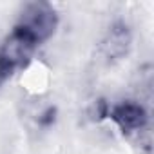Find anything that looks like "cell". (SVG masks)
Here are the masks:
<instances>
[{
  "label": "cell",
  "mask_w": 154,
  "mask_h": 154,
  "mask_svg": "<svg viewBox=\"0 0 154 154\" xmlns=\"http://www.w3.org/2000/svg\"><path fill=\"white\" fill-rule=\"evenodd\" d=\"M109 107H111V105H109L103 98L96 100V102L93 103V107H91V116H93V120L100 122V120L107 118V114H109Z\"/></svg>",
  "instance_id": "5"
},
{
  "label": "cell",
  "mask_w": 154,
  "mask_h": 154,
  "mask_svg": "<svg viewBox=\"0 0 154 154\" xmlns=\"http://www.w3.org/2000/svg\"><path fill=\"white\" fill-rule=\"evenodd\" d=\"M132 47V31L123 20H116L109 26L105 36L102 38L100 49L107 62H118L129 54Z\"/></svg>",
  "instance_id": "4"
},
{
  "label": "cell",
  "mask_w": 154,
  "mask_h": 154,
  "mask_svg": "<svg viewBox=\"0 0 154 154\" xmlns=\"http://www.w3.org/2000/svg\"><path fill=\"white\" fill-rule=\"evenodd\" d=\"M42 44L20 26H13L11 33L0 44V87L11 76L29 65L35 51Z\"/></svg>",
  "instance_id": "1"
},
{
  "label": "cell",
  "mask_w": 154,
  "mask_h": 154,
  "mask_svg": "<svg viewBox=\"0 0 154 154\" xmlns=\"http://www.w3.org/2000/svg\"><path fill=\"white\" fill-rule=\"evenodd\" d=\"M107 118L125 134V136H140L149 129V111L143 103L136 100H123L109 107Z\"/></svg>",
  "instance_id": "3"
},
{
  "label": "cell",
  "mask_w": 154,
  "mask_h": 154,
  "mask_svg": "<svg viewBox=\"0 0 154 154\" xmlns=\"http://www.w3.org/2000/svg\"><path fill=\"white\" fill-rule=\"evenodd\" d=\"M54 120H56V107H54V105L45 107V109L40 112V116H38V123H40L42 127H51V125L54 123Z\"/></svg>",
  "instance_id": "6"
},
{
  "label": "cell",
  "mask_w": 154,
  "mask_h": 154,
  "mask_svg": "<svg viewBox=\"0 0 154 154\" xmlns=\"http://www.w3.org/2000/svg\"><path fill=\"white\" fill-rule=\"evenodd\" d=\"M17 26L31 33L40 44L47 42L58 27V13L49 2H29L24 6Z\"/></svg>",
  "instance_id": "2"
}]
</instances>
